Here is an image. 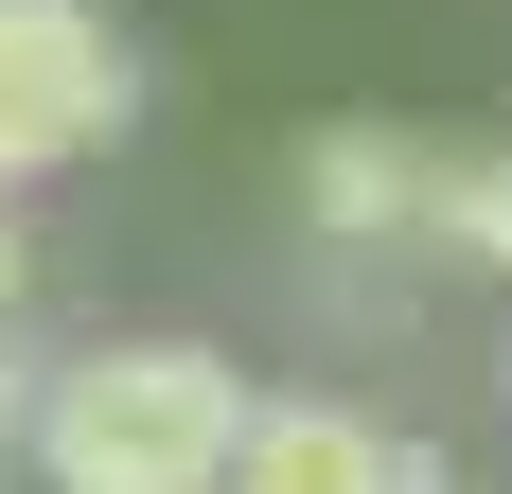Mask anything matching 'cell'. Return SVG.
I'll return each mask as SVG.
<instances>
[{
    "label": "cell",
    "mask_w": 512,
    "mask_h": 494,
    "mask_svg": "<svg viewBox=\"0 0 512 494\" xmlns=\"http://www.w3.org/2000/svg\"><path fill=\"white\" fill-rule=\"evenodd\" d=\"M495 389H512V371H495Z\"/></svg>",
    "instance_id": "cell-8"
},
{
    "label": "cell",
    "mask_w": 512,
    "mask_h": 494,
    "mask_svg": "<svg viewBox=\"0 0 512 494\" xmlns=\"http://www.w3.org/2000/svg\"><path fill=\"white\" fill-rule=\"evenodd\" d=\"M248 442V353L212 336H89L36 371V424H18V477L36 494H212Z\"/></svg>",
    "instance_id": "cell-1"
},
{
    "label": "cell",
    "mask_w": 512,
    "mask_h": 494,
    "mask_svg": "<svg viewBox=\"0 0 512 494\" xmlns=\"http://www.w3.org/2000/svg\"><path fill=\"white\" fill-rule=\"evenodd\" d=\"M124 106H142V53H124L106 0H0V195L106 159Z\"/></svg>",
    "instance_id": "cell-2"
},
{
    "label": "cell",
    "mask_w": 512,
    "mask_h": 494,
    "mask_svg": "<svg viewBox=\"0 0 512 494\" xmlns=\"http://www.w3.org/2000/svg\"><path fill=\"white\" fill-rule=\"evenodd\" d=\"M407 265L512 283V142H424V230H407Z\"/></svg>",
    "instance_id": "cell-5"
},
{
    "label": "cell",
    "mask_w": 512,
    "mask_h": 494,
    "mask_svg": "<svg viewBox=\"0 0 512 494\" xmlns=\"http://www.w3.org/2000/svg\"><path fill=\"white\" fill-rule=\"evenodd\" d=\"M0 318H36V230H18V195H0Z\"/></svg>",
    "instance_id": "cell-7"
},
{
    "label": "cell",
    "mask_w": 512,
    "mask_h": 494,
    "mask_svg": "<svg viewBox=\"0 0 512 494\" xmlns=\"http://www.w3.org/2000/svg\"><path fill=\"white\" fill-rule=\"evenodd\" d=\"M36 371H53L36 318H0V459H18V424H36Z\"/></svg>",
    "instance_id": "cell-6"
},
{
    "label": "cell",
    "mask_w": 512,
    "mask_h": 494,
    "mask_svg": "<svg viewBox=\"0 0 512 494\" xmlns=\"http://www.w3.org/2000/svg\"><path fill=\"white\" fill-rule=\"evenodd\" d=\"M212 494H460V459L424 442V424H371L336 389H248V442Z\"/></svg>",
    "instance_id": "cell-3"
},
{
    "label": "cell",
    "mask_w": 512,
    "mask_h": 494,
    "mask_svg": "<svg viewBox=\"0 0 512 494\" xmlns=\"http://www.w3.org/2000/svg\"><path fill=\"white\" fill-rule=\"evenodd\" d=\"M424 230V124H318L301 142V247L318 265H407Z\"/></svg>",
    "instance_id": "cell-4"
}]
</instances>
